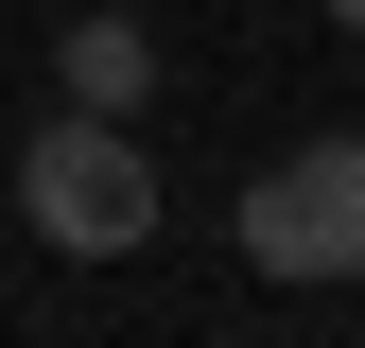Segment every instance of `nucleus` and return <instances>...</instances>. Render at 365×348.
Wrapping results in <instances>:
<instances>
[{"label":"nucleus","mask_w":365,"mask_h":348,"mask_svg":"<svg viewBox=\"0 0 365 348\" xmlns=\"http://www.w3.org/2000/svg\"><path fill=\"white\" fill-rule=\"evenodd\" d=\"M18 227L53 244V261H122V244H157V157H140V122H35L18 140Z\"/></svg>","instance_id":"f257e3e1"},{"label":"nucleus","mask_w":365,"mask_h":348,"mask_svg":"<svg viewBox=\"0 0 365 348\" xmlns=\"http://www.w3.org/2000/svg\"><path fill=\"white\" fill-rule=\"evenodd\" d=\"M261 261V279H296V296H331L365 279V140H296V157H261L244 174V227H226Z\"/></svg>","instance_id":"f03ea898"},{"label":"nucleus","mask_w":365,"mask_h":348,"mask_svg":"<svg viewBox=\"0 0 365 348\" xmlns=\"http://www.w3.org/2000/svg\"><path fill=\"white\" fill-rule=\"evenodd\" d=\"M53 87H70L87 122H140V105H157V35H140V18H70V35H53Z\"/></svg>","instance_id":"7ed1b4c3"},{"label":"nucleus","mask_w":365,"mask_h":348,"mask_svg":"<svg viewBox=\"0 0 365 348\" xmlns=\"http://www.w3.org/2000/svg\"><path fill=\"white\" fill-rule=\"evenodd\" d=\"M331 18H348V35H365V0H331Z\"/></svg>","instance_id":"20e7f679"}]
</instances>
